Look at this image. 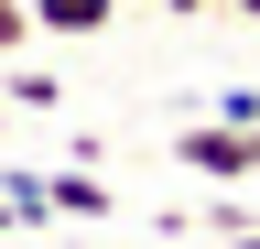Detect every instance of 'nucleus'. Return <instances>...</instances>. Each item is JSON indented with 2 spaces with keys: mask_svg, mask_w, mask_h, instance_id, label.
I'll list each match as a JSON object with an SVG mask.
<instances>
[{
  "mask_svg": "<svg viewBox=\"0 0 260 249\" xmlns=\"http://www.w3.org/2000/svg\"><path fill=\"white\" fill-rule=\"evenodd\" d=\"M217 119H239V130H260V87H228V98H217Z\"/></svg>",
  "mask_w": 260,
  "mask_h": 249,
  "instance_id": "423d86ee",
  "label": "nucleus"
},
{
  "mask_svg": "<svg viewBox=\"0 0 260 249\" xmlns=\"http://www.w3.org/2000/svg\"><path fill=\"white\" fill-rule=\"evenodd\" d=\"M239 249H260V228H239Z\"/></svg>",
  "mask_w": 260,
  "mask_h": 249,
  "instance_id": "1a4fd4ad",
  "label": "nucleus"
},
{
  "mask_svg": "<svg viewBox=\"0 0 260 249\" xmlns=\"http://www.w3.org/2000/svg\"><path fill=\"white\" fill-rule=\"evenodd\" d=\"M174 163H195L206 184H249L260 173V130H239V119H184V130H174Z\"/></svg>",
  "mask_w": 260,
  "mask_h": 249,
  "instance_id": "f257e3e1",
  "label": "nucleus"
},
{
  "mask_svg": "<svg viewBox=\"0 0 260 249\" xmlns=\"http://www.w3.org/2000/svg\"><path fill=\"white\" fill-rule=\"evenodd\" d=\"M32 33H44V22H32V0H0V54H22Z\"/></svg>",
  "mask_w": 260,
  "mask_h": 249,
  "instance_id": "39448f33",
  "label": "nucleus"
},
{
  "mask_svg": "<svg viewBox=\"0 0 260 249\" xmlns=\"http://www.w3.org/2000/svg\"><path fill=\"white\" fill-rule=\"evenodd\" d=\"M162 11H174V22H184V11H228V0H162Z\"/></svg>",
  "mask_w": 260,
  "mask_h": 249,
  "instance_id": "0eeeda50",
  "label": "nucleus"
},
{
  "mask_svg": "<svg viewBox=\"0 0 260 249\" xmlns=\"http://www.w3.org/2000/svg\"><path fill=\"white\" fill-rule=\"evenodd\" d=\"M54 206H65V217H119V195H109V184L87 173V152H76L65 173H54Z\"/></svg>",
  "mask_w": 260,
  "mask_h": 249,
  "instance_id": "7ed1b4c3",
  "label": "nucleus"
},
{
  "mask_svg": "<svg viewBox=\"0 0 260 249\" xmlns=\"http://www.w3.org/2000/svg\"><path fill=\"white\" fill-rule=\"evenodd\" d=\"M228 11H239V22H260V0H228Z\"/></svg>",
  "mask_w": 260,
  "mask_h": 249,
  "instance_id": "6e6552de",
  "label": "nucleus"
},
{
  "mask_svg": "<svg viewBox=\"0 0 260 249\" xmlns=\"http://www.w3.org/2000/svg\"><path fill=\"white\" fill-rule=\"evenodd\" d=\"M32 22H44L54 44H98V33L119 22V0H32Z\"/></svg>",
  "mask_w": 260,
  "mask_h": 249,
  "instance_id": "f03ea898",
  "label": "nucleus"
},
{
  "mask_svg": "<svg viewBox=\"0 0 260 249\" xmlns=\"http://www.w3.org/2000/svg\"><path fill=\"white\" fill-rule=\"evenodd\" d=\"M0 130H11V98H0Z\"/></svg>",
  "mask_w": 260,
  "mask_h": 249,
  "instance_id": "9d476101",
  "label": "nucleus"
},
{
  "mask_svg": "<svg viewBox=\"0 0 260 249\" xmlns=\"http://www.w3.org/2000/svg\"><path fill=\"white\" fill-rule=\"evenodd\" d=\"M11 109H65V76H44V65H11Z\"/></svg>",
  "mask_w": 260,
  "mask_h": 249,
  "instance_id": "20e7f679",
  "label": "nucleus"
}]
</instances>
